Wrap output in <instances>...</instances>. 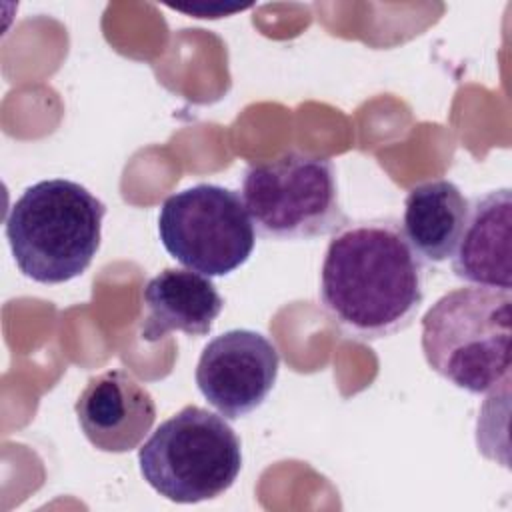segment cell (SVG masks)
Wrapping results in <instances>:
<instances>
[{
	"label": "cell",
	"mask_w": 512,
	"mask_h": 512,
	"mask_svg": "<svg viewBox=\"0 0 512 512\" xmlns=\"http://www.w3.org/2000/svg\"><path fill=\"white\" fill-rule=\"evenodd\" d=\"M138 464L160 496L196 504L224 494L234 484L242 450L234 428L222 416L190 404L152 432L138 450Z\"/></svg>",
	"instance_id": "cell-4"
},
{
	"label": "cell",
	"mask_w": 512,
	"mask_h": 512,
	"mask_svg": "<svg viewBox=\"0 0 512 512\" xmlns=\"http://www.w3.org/2000/svg\"><path fill=\"white\" fill-rule=\"evenodd\" d=\"M512 194L508 188L476 196L452 254V272L470 284L510 290Z\"/></svg>",
	"instance_id": "cell-9"
},
{
	"label": "cell",
	"mask_w": 512,
	"mask_h": 512,
	"mask_svg": "<svg viewBox=\"0 0 512 512\" xmlns=\"http://www.w3.org/2000/svg\"><path fill=\"white\" fill-rule=\"evenodd\" d=\"M242 200L256 232L270 240H308L348 224L334 164L320 156L286 152L248 166Z\"/></svg>",
	"instance_id": "cell-5"
},
{
	"label": "cell",
	"mask_w": 512,
	"mask_h": 512,
	"mask_svg": "<svg viewBox=\"0 0 512 512\" xmlns=\"http://www.w3.org/2000/svg\"><path fill=\"white\" fill-rule=\"evenodd\" d=\"M278 366V350L264 334L236 328L204 346L196 366V384L210 406L224 418L238 420L268 398Z\"/></svg>",
	"instance_id": "cell-7"
},
{
	"label": "cell",
	"mask_w": 512,
	"mask_h": 512,
	"mask_svg": "<svg viewBox=\"0 0 512 512\" xmlns=\"http://www.w3.org/2000/svg\"><path fill=\"white\" fill-rule=\"evenodd\" d=\"M468 214V200L450 180L414 186L404 200L402 232L422 262L452 258Z\"/></svg>",
	"instance_id": "cell-11"
},
{
	"label": "cell",
	"mask_w": 512,
	"mask_h": 512,
	"mask_svg": "<svg viewBox=\"0 0 512 512\" xmlns=\"http://www.w3.org/2000/svg\"><path fill=\"white\" fill-rule=\"evenodd\" d=\"M144 304L146 318L140 334L144 340L156 342L174 330L206 336L222 312L224 300L208 276L166 268L148 280Z\"/></svg>",
	"instance_id": "cell-10"
},
{
	"label": "cell",
	"mask_w": 512,
	"mask_h": 512,
	"mask_svg": "<svg viewBox=\"0 0 512 512\" xmlns=\"http://www.w3.org/2000/svg\"><path fill=\"white\" fill-rule=\"evenodd\" d=\"M510 322V290H452L422 318L424 358L454 386L470 394L490 392L510 380Z\"/></svg>",
	"instance_id": "cell-3"
},
{
	"label": "cell",
	"mask_w": 512,
	"mask_h": 512,
	"mask_svg": "<svg viewBox=\"0 0 512 512\" xmlns=\"http://www.w3.org/2000/svg\"><path fill=\"white\" fill-rule=\"evenodd\" d=\"M158 234L172 258L208 278L240 268L256 244L242 196L218 184L170 194L158 214Z\"/></svg>",
	"instance_id": "cell-6"
},
{
	"label": "cell",
	"mask_w": 512,
	"mask_h": 512,
	"mask_svg": "<svg viewBox=\"0 0 512 512\" xmlns=\"http://www.w3.org/2000/svg\"><path fill=\"white\" fill-rule=\"evenodd\" d=\"M74 410L86 440L114 454L138 448L156 420L152 394L124 370L90 378Z\"/></svg>",
	"instance_id": "cell-8"
},
{
	"label": "cell",
	"mask_w": 512,
	"mask_h": 512,
	"mask_svg": "<svg viewBox=\"0 0 512 512\" xmlns=\"http://www.w3.org/2000/svg\"><path fill=\"white\" fill-rule=\"evenodd\" d=\"M422 260L392 220L344 224L326 248L320 300L356 340L402 332L424 300Z\"/></svg>",
	"instance_id": "cell-1"
},
{
	"label": "cell",
	"mask_w": 512,
	"mask_h": 512,
	"mask_svg": "<svg viewBox=\"0 0 512 512\" xmlns=\"http://www.w3.org/2000/svg\"><path fill=\"white\" fill-rule=\"evenodd\" d=\"M106 206L66 178L28 186L6 216V238L18 270L40 284L68 282L92 264Z\"/></svg>",
	"instance_id": "cell-2"
}]
</instances>
